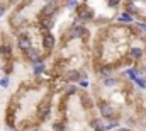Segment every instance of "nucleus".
<instances>
[{
  "instance_id": "1",
  "label": "nucleus",
  "mask_w": 146,
  "mask_h": 131,
  "mask_svg": "<svg viewBox=\"0 0 146 131\" xmlns=\"http://www.w3.org/2000/svg\"><path fill=\"white\" fill-rule=\"evenodd\" d=\"M99 109H100V116H104V118H110L112 112H114V109H112V106L109 102H100Z\"/></svg>"
},
{
  "instance_id": "2",
  "label": "nucleus",
  "mask_w": 146,
  "mask_h": 131,
  "mask_svg": "<svg viewBox=\"0 0 146 131\" xmlns=\"http://www.w3.org/2000/svg\"><path fill=\"white\" fill-rule=\"evenodd\" d=\"M17 44H19V48H21V49H24V51H29V49H31V41H29V37H27L26 34L19 36Z\"/></svg>"
},
{
  "instance_id": "3",
  "label": "nucleus",
  "mask_w": 146,
  "mask_h": 131,
  "mask_svg": "<svg viewBox=\"0 0 146 131\" xmlns=\"http://www.w3.org/2000/svg\"><path fill=\"white\" fill-rule=\"evenodd\" d=\"M56 12V2H48L46 5H44V9H42V14L44 15H51V14H54Z\"/></svg>"
},
{
  "instance_id": "4",
  "label": "nucleus",
  "mask_w": 146,
  "mask_h": 131,
  "mask_svg": "<svg viewBox=\"0 0 146 131\" xmlns=\"http://www.w3.org/2000/svg\"><path fill=\"white\" fill-rule=\"evenodd\" d=\"M42 46H44L46 49L54 48V37H53L51 34H46V36H44V39H42Z\"/></svg>"
},
{
  "instance_id": "5",
  "label": "nucleus",
  "mask_w": 146,
  "mask_h": 131,
  "mask_svg": "<svg viewBox=\"0 0 146 131\" xmlns=\"http://www.w3.org/2000/svg\"><path fill=\"white\" fill-rule=\"evenodd\" d=\"M131 56L133 58H141L143 56V51H141V48H131Z\"/></svg>"
},
{
  "instance_id": "6",
  "label": "nucleus",
  "mask_w": 146,
  "mask_h": 131,
  "mask_svg": "<svg viewBox=\"0 0 146 131\" xmlns=\"http://www.w3.org/2000/svg\"><path fill=\"white\" fill-rule=\"evenodd\" d=\"M83 27H75V29H72V36L73 37H82L83 36Z\"/></svg>"
},
{
  "instance_id": "7",
  "label": "nucleus",
  "mask_w": 146,
  "mask_h": 131,
  "mask_svg": "<svg viewBox=\"0 0 146 131\" xmlns=\"http://www.w3.org/2000/svg\"><path fill=\"white\" fill-rule=\"evenodd\" d=\"M80 77H82V75H80L78 72H70V73H68V78H70V80H73V82L80 80Z\"/></svg>"
},
{
  "instance_id": "8",
  "label": "nucleus",
  "mask_w": 146,
  "mask_h": 131,
  "mask_svg": "<svg viewBox=\"0 0 146 131\" xmlns=\"http://www.w3.org/2000/svg\"><path fill=\"white\" fill-rule=\"evenodd\" d=\"M44 111L48 112V102H46V100H42V102H41V106H39V114H41V116H44Z\"/></svg>"
},
{
  "instance_id": "9",
  "label": "nucleus",
  "mask_w": 146,
  "mask_h": 131,
  "mask_svg": "<svg viewBox=\"0 0 146 131\" xmlns=\"http://www.w3.org/2000/svg\"><path fill=\"white\" fill-rule=\"evenodd\" d=\"M119 21H122V22H131V15H129V14H122V15L119 17Z\"/></svg>"
},
{
  "instance_id": "10",
  "label": "nucleus",
  "mask_w": 146,
  "mask_h": 131,
  "mask_svg": "<svg viewBox=\"0 0 146 131\" xmlns=\"http://www.w3.org/2000/svg\"><path fill=\"white\" fill-rule=\"evenodd\" d=\"M0 85H2V87H7V85H9V78H2V80H0Z\"/></svg>"
},
{
  "instance_id": "11",
  "label": "nucleus",
  "mask_w": 146,
  "mask_h": 131,
  "mask_svg": "<svg viewBox=\"0 0 146 131\" xmlns=\"http://www.w3.org/2000/svg\"><path fill=\"white\" fill-rule=\"evenodd\" d=\"M68 5H70V9H75L76 7V0H68Z\"/></svg>"
},
{
  "instance_id": "12",
  "label": "nucleus",
  "mask_w": 146,
  "mask_h": 131,
  "mask_svg": "<svg viewBox=\"0 0 146 131\" xmlns=\"http://www.w3.org/2000/svg\"><path fill=\"white\" fill-rule=\"evenodd\" d=\"M136 84L139 85V87H145L146 84H145V80H141V78H136Z\"/></svg>"
},
{
  "instance_id": "13",
  "label": "nucleus",
  "mask_w": 146,
  "mask_h": 131,
  "mask_svg": "<svg viewBox=\"0 0 146 131\" xmlns=\"http://www.w3.org/2000/svg\"><path fill=\"white\" fill-rule=\"evenodd\" d=\"M100 73H102V77H107V75L110 73V70H109V68H104V70H102Z\"/></svg>"
},
{
  "instance_id": "14",
  "label": "nucleus",
  "mask_w": 146,
  "mask_h": 131,
  "mask_svg": "<svg viewBox=\"0 0 146 131\" xmlns=\"http://www.w3.org/2000/svg\"><path fill=\"white\" fill-rule=\"evenodd\" d=\"M115 84V80H112V78H107L106 80V85H114Z\"/></svg>"
},
{
  "instance_id": "15",
  "label": "nucleus",
  "mask_w": 146,
  "mask_h": 131,
  "mask_svg": "<svg viewBox=\"0 0 146 131\" xmlns=\"http://www.w3.org/2000/svg\"><path fill=\"white\" fill-rule=\"evenodd\" d=\"M42 72V65H37L36 66V73H41Z\"/></svg>"
},
{
  "instance_id": "16",
  "label": "nucleus",
  "mask_w": 146,
  "mask_h": 131,
  "mask_svg": "<svg viewBox=\"0 0 146 131\" xmlns=\"http://www.w3.org/2000/svg\"><path fill=\"white\" fill-rule=\"evenodd\" d=\"M139 29H141L143 33H146V24H139Z\"/></svg>"
},
{
  "instance_id": "17",
  "label": "nucleus",
  "mask_w": 146,
  "mask_h": 131,
  "mask_svg": "<svg viewBox=\"0 0 146 131\" xmlns=\"http://www.w3.org/2000/svg\"><path fill=\"white\" fill-rule=\"evenodd\" d=\"M75 90H76L75 87H68V94H72V92H75Z\"/></svg>"
},
{
  "instance_id": "18",
  "label": "nucleus",
  "mask_w": 146,
  "mask_h": 131,
  "mask_svg": "<svg viewBox=\"0 0 146 131\" xmlns=\"http://www.w3.org/2000/svg\"><path fill=\"white\" fill-rule=\"evenodd\" d=\"M117 2H119V0H109V5H115Z\"/></svg>"
},
{
  "instance_id": "19",
  "label": "nucleus",
  "mask_w": 146,
  "mask_h": 131,
  "mask_svg": "<svg viewBox=\"0 0 146 131\" xmlns=\"http://www.w3.org/2000/svg\"><path fill=\"white\" fill-rule=\"evenodd\" d=\"M2 15H3V7L0 5V17H2Z\"/></svg>"
},
{
  "instance_id": "20",
  "label": "nucleus",
  "mask_w": 146,
  "mask_h": 131,
  "mask_svg": "<svg viewBox=\"0 0 146 131\" xmlns=\"http://www.w3.org/2000/svg\"><path fill=\"white\" fill-rule=\"evenodd\" d=\"M117 131H127V130H124V128H119V130H117Z\"/></svg>"
}]
</instances>
